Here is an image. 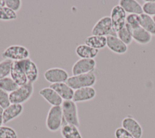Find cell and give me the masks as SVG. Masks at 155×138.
I'll return each mask as SVG.
<instances>
[{
	"label": "cell",
	"mask_w": 155,
	"mask_h": 138,
	"mask_svg": "<svg viewBox=\"0 0 155 138\" xmlns=\"http://www.w3.org/2000/svg\"><path fill=\"white\" fill-rule=\"evenodd\" d=\"M64 123L63 115L61 106H51L45 119L47 129L53 133L61 129Z\"/></svg>",
	"instance_id": "6da1fadb"
},
{
	"label": "cell",
	"mask_w": 155,
	"mask_h": 138,
	"mask_svg": "<svg viewBox=\"0 0 155 138\" xmlns=\"http://www.w3.org/2000/svg\"><path fill=\"white\" fill-rule=\"evenodd\" d=\"M96 82L97 76L94 72L70 76L66 81L67 84L73 90L86 87H93Z\"/></svg>",
	"instance_id": "7a4b0ae2"
},
{
	"label": "cell",
	"mask_w": 155,
	"mask_h": 138,
	"mask_svg": "<svg viewBox=\"0 0 155 138\" xmlns=\"http://www.w3.org/2000/svg\"><path fill=\"white\" fill-rule=\"evenodd\" d=\"M61 106L64 123L73 125L79 128L80 126V120L76 103L72 100H64Z\"/></svg>",
	"instance_id": "3957f363"
},
{
	"label": "cell",
	"mask_w": 155,
	"mask_h": 138,
	"mask_svg": "<svg viewBox=\"0 0 155 138\" xmlns=\"http://www.w3.org/2000/svg\"><path fill=\"white\" fill-rule=\"evenodd\" d=\"M33 92V83L28 82L25 85L19 86L15 91L9 94L10 102L22 105L31 97Z\"/></svg>",
	"instance_id": "277c9868"
},
{
	"label": "cell",
	"mask_w": 155,
	"mask_h": 138,
	"mask_svg": "<svg viewBox=\"0 0 155 138\" xmlns=\"http://www.w3.org/2000/svg\"><path fill=\"white\" fill-rule=\"evenodd\" d=\"M30 55L29 50L25 46L14 44L9 46L2 52V57L16 61L29 58Z\"/></svg>",
	"instance_id": "5b68a950"
},
{
	"label": "cell",
	"mask_w": 155,
	"mask_h": 138,
	"mask_svg": "<svg viewBox=\"0 0 155 138\" xmlns=\"http://www.w3.org/2000/svg\"><path fill=\"white\" fill-rule=\"evenodd\" d=\"M91 35L107 36L108 35H116L113 30L110 16H105L101 18L93 26L91 29Z\"/></svg>",
	"instance_id": "8992f818"
},
{
	"label": "cell",
	"mask_w": 155,
	"mask_h": 138,
	"mask_svg": "<svg viewBox=\"0 0 155 138\" xmlns=\"http://www.w3.org/2000/svg\"><path fill=\"white\" fill-rule=\"evenodd\" d=\"M96 67V61L94 59L79 58L72 66V75L85 74L94 72Z\"/></svg>",
	"instance_id": "52a82bcc"
},
{
	"label": "cell",
	"mask_w": 155,
	"mask_h": 138,
	"mask_svg": "<svg viewBox=\"0 0 155 138\" xmlns=\"http://www.w3.org/2000/svg\"><path fill=\"white\" fill-rule=\"evenodd\" d=\"M44 77L51 84L66 82L69 78L67 71L61 67H52L45 71Z\"/></svg>",
	"instance_id": "ba28073f"
},
{
	"label": "cell",
	"mask_w": 155,
	"mask_h": 138,
	"mask_svg": "<svg viewBox=\"0 0 155 138\" xmlns=\"http://www.w3.org/2000/svg\"><path fill=\"white\" fill-rule=\"evenodd\" d=\"M127 13L119 4L114 5L111 11L110 18L111 19L113 30L117 33L126 24Z\"/></svg>",
	"instance_id": "9c48e42d"
},
{
	"label": "cell",
	"mask_w": 155,
	"mask_h": 138,
	"mask_svg": "<svg viewBox=\"0 0 155 138\" xmlns=\"http://www.w3.org/2000/svg\"><path fill=\"white\" fill-rule=\"evenodd\" d=\"M122 127L128 131L134 138H141L143 129L140 124L131 116H127L122 120Z\"/></svg>",
	"instance_id": "30bf717a"
},
{
	"label": "cell",
	"mask_w": 155,
	"mask_h": 138,
	"mask_svg": "<svg viewBox=\"0 0 155 138\" xmlns=\"http://www.w3.org/2000/svg\"><path fill=\"white\" fill-rule=\"evenodd\" d=\"M25 74L28 82L34 83L39 78V69L36 64L30 58L19 61Z\"/></svg>",
	"instance_id": "8fae6325"
},
{
	"label": "cell",
	"mask_w": 155,
	"mask_h": 138,
	"mask_svg": "<svg viewBox=\"0 0 155 138\" xmlns=\"http://www.w3.org/2000/svg\"><path fill=\"white\" fill-rule=\"evenodd\" d=\"M126 26L131 32L133 40L136 41L137 43L141 45H146L151 42L152 40V35L140 26L135 28L130 27L127 24Z\"/></svg>",
	"instance_id": "7c38bea8"
},
{
	"label": "cell",
	"mask_w": 155,
	"mask_h": 138,
	"mask_svg": "<svg viewBox=\"0 0 155 138\" xmlns=\"http://www.w3.org/2000/svg\"><path fill=\"white\" fill-rule=\"evenodd\" d=\"M107 47L112 52L123 55L128 51V46L124 43L116 35L107 36Z\"/></svg>",
	"instance_id": "4fadbf2b"
},
{
	"label": "cell",
	"mask_w": 155,
	"mask_h": 138,
	"mask_svg": "<svg viewBox=\"0 0 155 138\" xmlns=\"http://www.w3.org/2000/svg\"><path fill=\"white\" fill-rule=\"evenodd\" d=\"M96 91L93 87H86L74 90L72 100L75 103L88 102L95 98Z\"/></svg>",
	"instance_id": "5bb4252c"
},
{
	"label": "cell",
	"mask_w": 155,
	"mask_h": 138,
	"mask_svg": "<svg viewBox=\"0 0 155 138\" xmlns=\"http://www.w3.org/2000/svg\"><path fill=\"white\" fill-rule=\"evenodd\" d=\"M39 94L51 106H61L64 101L58 94L50 86L40 89Z\"/></svg>",
	"instance_id": "9a60e30c"
},
{
	"label": "cell",
	"mask_w": 155,
	"mask_h": 138,
	"mask_svg": "<svg viewBox=\"0 0 155 138\" xmlns=\"http://www.w3.org/2000/svg\"><path fill=\"white\" fill-rule=\"evenodd\" d=\"M10 75L19 86L28 83L27 77L19 61H13Z\"/></svg>",
	"instance_id": "2e32d148"
},
{
	"label": "cell",
	"mask_w": 155,
	"mask_h": 138,
	"mask_svg": "<svg viewBox=\"0 0 155 138\" xmlns=\"http://www.w3.org/2000/svg\"><path fill=\"white\" fill-rule=\"evenodd\" d=\"M23 111L24 106L22 105L11 103L7 108L4 109V124L7 123L16 119L22 114Z\"/></svg>",
	"instance_id": "e0dca14e"
},
{
	"label": "cell",
	"mask_w": 155,
	"mask_h": 138,
	"mask_svg": "<svg viewBox=\"0 0 155 138\" xmlns=\"http://www.w3.org/2000/svg\"><path fill=\"white\" fill-rule=\"evenodd\" d=\"M50 87L54 89L63 100H71L73 99L74 90L70 88L66 82L51 84Z\"/></svg>",
	"instance_id": "ac0fdd59"
},
{
	"label": "cell",
	"mask_w": 155,
	"mask_h": 138,
	"mask_svg": "<svg viewBox=\"0 0 155 138\" xmlns=\"http://www.w3.org/2000/svg\"><path fill=\"white\" fill-rule=\"evenodd\" d=\"M119 5L128 14L140 15L143 13L142 6L136 0H120L119 1Z\"/></svg>",
	"instance_id": "d6986e66"
},
{
	"label": "cell",
	"mask_w": 155,
	"mask_h": 138,
	"mask_svg": "<svg viewBox=\"0 0 155 138\" xmlns=\"http://www.w3.org/2000/svg\"><path fill=\"white\" fill-rule=\"evenodd\" d=\"M75 53L80 58L94 59L99 53V50L82 44L77 46L75 49Z\"/></svg>",
	"instance_id": "ffe728a7"
},
{
	"label": "cell",
	"mask_w": 155,
	"mask_h": 138,
	"mask_svg": "<svg viewBox=\"0 0 155 138\" xmlns=\"http://www.w3.org/2000/svg\"><path fill=\"white\" fill-rule=\"evenodd\" d=\"M84 44L97 50L102 49L107 46V36L91 35L86 37Z\"/></svg>",
	"instance_id": "44dd1931"
},
{
	"label": "cell",
	"mask_w": 155,
	"mask_h": 138,
	"mask_svg": "<svg viewBox=\"0 0 155 138\" xmlns=\"http://www.w3.org/2000/svg\"><path fill=\"white\" fill-rule=\"evenodd\" d=\"M60 131L63 138H83L79 128L73 125L63 123Z\"/></svg>",
	"instance_id": "7402d4cb"
},
{
	"label": "cell",
	"mask_w": 155,
	"mask_h": 138,
	"mask_svg": "<svg viewBox=\"0 0 155 138\" xmlns=\"http://www.w3.org/2000/svg\"><path fill=\"white\" fill-rule=\"evenodd\" d=\"M140 26L149 32L152 36H155V22L153 17L142 13L139 15Z\"/></svg>",
	"instance_id": "603a6c76"
},
{
	"label": "cell",
	"mask_w": 155,
	"mask_h": 138,
	"mask_svg": "<svg viewBox=\"0 0 155 138\" xmlns=\"http://www.w3.org/2000/svg\"><path fill=\"white\" fill-rule=\"evenodd\" d=\"M18 87L19 86L11 77H7L0 80V89L9 94L15 91Z\"/></svg>",
	"instance_id": "cb8c5ba5"
},
{
	"label": "cell",
	"mask_w": 155,
	"mask_h": 138,
	"mask_svg": "<svg viewBox=\"0 0 155 138\" xmlns=\"http://www.w3.org/2000/svg\"><path fill=\"white\" fill-rule=\"evenodd\" d=\"M117 36L127 46H129L133 41L131 32L127 26H125L116 33Z\"/></svg>",
	"instance_id": "d4e9b609"
},
{
	"label": "cell",
	"mask_w": 155,
	"mask_h": 138,
	"mask_svg": "<svg viewBox=\"0 0 155 138\" xmlns=\"http://www.w3.org/2000/svg\"><path fill=\"white\" fill-rule=\"evenodd\" d=\"M13 61L4 59L0 61V80L10 75Z\"/></svg>",
	"instance_id": "484cf974"
},
{
	"label": "cell",
	"mask_w": 155,
	"mask_h": 138,
	"mask_svg": "<svg viewBox=\"0 0 155 138\" xmlns=\"http://www.w3.org/2000/svg\"><path fill=\"white\" fill-rule=\"evenodd\" d=\"M18 15L16 12L4 6L0 9V20L1 21H12L17 19Z\"/></svg>",
	"instance_id": "4316f807"
},
{
	"label": "cell",
	"mask_w": 155,
	"mask_h": 138,
	"mask_svg": "<svg viewBox=\"0 0 155 138\" xmlns=\"http://www.w3.org/2000/svg\"><path fill=\"white\" fill-rule=\"evenodd\" d=\"M0 138H18V134L13 128L2 125L0 126Z\"/></svg>",
	"instance_id": "83f0119b"
},
{
	"label": "cell",
	"mask_w": 155,
	"mask_h": 138,
	"mask_svg": "<svg viewBox=\"0 0 155 138\" xmlns=\"http://www.w3.org/2000/svg\"><path fill=\"white\" fill-rule=\"evenodd\" d=\"M142 6L143 13L152 17L155 16V0H146Z\"/></svg>",
	"instance_id": "f1b7e54d"
},
{
	"label": "cell",
	"mask_w": 155,
	"mask_h": 138,
	"mask_svg": "<svg viewBox=\"0 0 155 138\" xmlns=\"http://www.w3.org/2000/svg\"><path fill=\"white\" fill-rule=\"evenodd\" d=\"M126 24L132 28L139 26V15L136 14H128L127 15Z\"/></svg>",
	"instance_id": "f546056e"
},
{
	"label": "cell",
	"mask_w": 155,
	"mask_h": 138,
	"mask_svg": "<svg viewBox=\"0 0 155 138\" xmlns=\"http://www.w3.org/2000/svg\"><path fill=\"white\" fill-rule=\"evenodd\" d=\"M10 104L9 93L0 89V107L4 109Z\"/></svg>",
	"instance_id": "4dcf8cb0"
},
{
	"label": "cell",
	"mask_w": 155,
	"mask_h": 138,
	"mask_svg": "<svg viewBox=\"0 0 155 138\" xmlns=\"http://www.w3.org/2000/svg\"><path fill=\"white\" fill-rule=\"evenodd\" d=\"M5 6L17 12L21 9L22 2L21 0H5Z\"/></svg>",
	"instance_id": "1f68e13d"
},
{
	"label": "cell",
	"mask_w": 155,
	"mask_h": 138,
	"mask_svg": "<svg viewBox=\"0 0 155 138\" xmlns=\"http://www.w3.org/2000/svg\"><path fill=\"white\" fill-rule=\"evenodd\" d=\"M116 138H134L128 131L122 127L117 128L114 132Z\"/></svg>",
	"instance_id": "d6a6232c"
},
{
	"label": "cell",
	"mask_w": 155,
	"mask_h": 138,
	"mask_svg": "<svg viewBox=\"0 0 155 138\" xmlns=\"http://www.w3.org/2000/svg\"><path fill=\"white\" fill-rule=\"evenodd\" d=\"M3 112L4 109L0 107V126L4 124V119H3Z\"/></svg>",
	"instance_id": "836d02e7"
},
{
	"label": "cell",
	"mask_w": 155,
	"mask_h": 138,
	"mask_svg": "<svg viewBox=\"0 0 155 138\" xmlns=\"http://www.w3.org/2000/svg\"><path fill=\"white\" fill-rule=\"evenodd\" d=\"M5 6V0H0V9Z\"/></svg>",
	"instance_id": "e575fe53"
},
{
	"label": "cell",
	"mask_w": 155,
	"mask_h": 138,
	"mask_svg": "<svg viewBox=\"0 0 155 138\" xmlns=\"http://www.w3.org/2000/svg\"><path fill=\"white\" fill-rule=\"evenodd\" d=\"M153 20H154V21L155 22V16H153Z\"/></svg>",
	"instance_id": "d590c367"
},
{
	"label": "cell",
	"mask_w": 155,
	"mask_h": 138,
	"mask_svg": "<svg viewBox=\"0 0 155 138\" xmlns=\"http://www.w3.org/2000/svg\"><path fill=\"white\" fill-rule=\"evenodd\" d=\"M26 138H30V137H26Z\"/></svg>",
	"instance_id": "8d00e7d4"
}]
</instances>
